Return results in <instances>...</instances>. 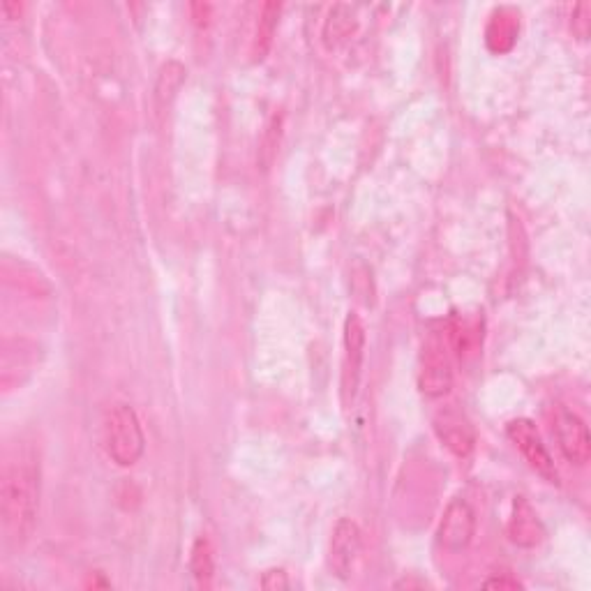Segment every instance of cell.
<instances>
[{
  "label": "cell",
  "mask_w": 591,
  "mask_h": 591,
  "mask_svg": "<svg viewBox=\"0 0 591 591\" xmlns=\"http://www.w3.org/2000/svg\"><path fill=\"white\" fill-rule=\"evenodd\" d=\"M280 14H282L280 3H266L264 7H261L257 31H254V40H252V61L254 63L264 61V58L268 56V51H271L275 33H278Z\"/></svg>",
  "instance_id": "obj_14"
},
{
  "label": "cell",
  "mask_w": 591,
  "mask_h": 591,
  "mask_svg": "<svg viewBox=\"0 0 591 591\" xmlns=\"http://www.w3.org/2000/svg\"><path fill=\"white\" fill-rule=\"evenodd\" d=\"M40 462L31 448H21L5 462L0 483V504L7 534L17 543H26L37 525L40 513Z\"/></svg>",
  "instance_id": "obj_1"
},
{
  "label": "cell",
  "mask_w": 591,
  "mask_h": 591,
  "mask_svg": "<svg viewBox=\"0 0 591 591\" xmlns=\"http://www.w3.org/2000/svg\"><path fill=\"white\" fill-rule=\"evenodd\" d=\"M280 137H282V118L273 116L271 123H268V127H266V132H264V139H261V148H259L261 169H271L275 155H278Z\"/></svg>",
  "instance_id": "obj_16"
},
{
  "label": "cell",
  "mask_w": 591,
  "mask_h": 591,
  "mask_svg": "<svg viewBox=\"0 0 591 591\" xmlns=\"http://www.w3.org/2000/svg\"><path fill=\"white\" fill-rule=\"evenodd\" d=\"M432 425H435V435L439 437L441 444H444L455 458H469V455L474 453L476 430L460 409L455 407L439 409Z\"/></svg>",
  "instance_id": "obj_8"
},
{
  "label": "cell",
  "mask_w": 591,
  "mask_h": 591,
  "mask_svg": "<svg viewBox=\"0 0 591 591\" xmlns=\"http://www.w3.org/2000/svg\"><path fill=\"white\" fill-rule=\"evenodd\" d=\"M555 437L559 451L575 467L587 465L591 458L589 428L582 418L571 409L559 407L555 414Z\"/></svg>",
  "instance_id": "obj_7"
},
{
  "label": "cell",
  "mask_w": 591,
  "mask_h": 591,
  "mask_svg": "<svg viewBox=\"0 0 591 591\" xmlns=\"http://www.w3.org/2000/svg\"><path fill=\"white\" fill-rule=\"evenodd\" d=\"M508 538L518 545V548H536L543 543L545 527L534 506L525 497L513 499L511 520H508Z\"/></svg>",
  "instance_id": "obj_9"
},
{
  "label": "cell",
  "mask_w": 591,
  "mask_h": 591,
  "mask_svg": "<svg viewBox=\"0 0 591 591\" xmlns=\"http://www.w3.org/2000/svg\"><path fill=\"white\" fill-rule=\"evenodd\" d=\"M520 33V21L511 10H497L492 14L488 31H485V42H488L490 51L495 54H506L513 49L515 40Z\"/></svg>",
  "instance_id": "obj_13"
},
{
  "label": "cell",
  "mask_w": 591,
  "mask_h": 591,
  "mask_svg": "<svg viewBox=\"0 0 591 591\" xmlns=\"http://www.w3.org/2000/svg\"><path fill=\"white\" fill-rule=\"evenodd\" d=\"M506 435L536 474H541L548 483H559L555 460H552L548 446L543 444L541 432H538L534 421H529V418H515V421L506 425Z\"/></svg>",
  "instance_id": "obj_4"
},
{
  "label": "cell",
  "mask_w": 591,
  "mask_h": 591,
  "mask_svg": "<svg viewBox=\"0 0 591 591\" xmlns=\"http://www.w3.org/2000/svg\"><path fill=\"white\" fill-rule=\"evenodd\" d=\"M485 589H522V582L515 578H508V575H501V578H488L483 582Z\"/></svg>",
  "instance_id": "obj_18"
},
{
  "label": "cell",
  "mask_w": 591,
  "mask_h": 591,
  "mask_svg": "<svg viewBox=\"0 0 591 591\" xmlns=\"http://www.w3.org/2000/svg\"><path fill=\"white\" fill-rule=\"evenodd\" d=\"M344 351H347V368H344L347 370V384L344 386L354 395L365 356V326L356 312H349L347 321H344Z\"/></svg>",
  "instance_id": "obj_10"
},
{
  "label": "cell",
  "mask_w": 591,
  "mask_h": 591,
  "mask_svg": "<svg viewBox=\"0 0 591 591\" xmlns=\"http://www.w3.org/2000/svg\"><path fill=\"white\" fill-rule=\"evenodd\" d=\"M476 534V511L467 499L455 497L446 506L444 518L439 522L437 541L448 552H462L469 548Z\"/></svg>",
  "instance_id": "obj_6"
},
{
  "label": "cell",
  "mask_w": 591,
  "mask_h": 591,
  "mask_svg": "<svg viewBox=\"0 0 591 591\" xmlns=\"http://www.w3.org/2000/svg\"><path fill=\"white\" fill-rule=\"evenodd\" d=\"M571 28H573V35L578 37V40H582V42L587 40L589 31H591V5L589 3H580L578 7H575Z\"/></svg>",
  "instance_id": "obj_17"
},
{
  "label": "cell",
  "mask_w": 591,
  "mask_h": 591,
  "mask_svg": "<svg viewBox=\"0 0 591 591\" xmlns=\"http://www.w3.org/2000/svg\"><path fill=\"white\" fill-rule=\"evenodd\" d=\"M190 571L197 582L201 585H208L215 573V557H213V548H211V541H208L206 536H199L197 541L192 545V552H190Z\"/></svg>",
  "instance_id": "obj_15"
},
{
  "label": "cell",
  "mask_w": 591,
  "mask_h": 591,
  "mask_svg": "<svg viewBox=\"0 0 591 591\" xmlns=\"http://www.w3.org/2000/svg\"><path fill=\"white\" fill-rule=\"evenodd\" d=\"M358 28V14L356 7L351 5H333L331 12L324 21V31H321V40H324L326 49H340Z\"/></svg>",
  "instance_id": "obj_11"
},
{
  "label": "cell",
  "mask_w": 591,
  "mask_h": 591,
  "mask_svg": "<svg viewBox=\"0 0 591 591\" xmlns=\"http://www.w3.org/2000/svg\"><path fill=\"white\" fill-rule=\"evenodd\" d=\"M363 555V534L354 520L342 518L333 529L331 548H328V566L335 578L349 580L354 575L358 559Z\"/></svg>",
  "instance_id": "obj_5"
},
{
  "label": "cell",
  "mask_w": 591,
  "mask_h": 591,
  "mask_svg": "<svg viewBox=\"0 0 591 591\" xmlns=\"http://www.w3.org/2000/svg\"><path fill=\"white\" fill-rule=\"evenodd\" d=\"M192 19H194V24L197 26H208V21H211V12H213V7L208 5V3H194L192 7Z\"/></svg>",
  "instance_id": "obj_19"
},
{
  "label": "cell",
  "mask_w": 591,
  "mask_h": 591,
  "mask_svg": "<svg viewBox=\"0 0 591 591\" xmlns=\"http://www.w3.org/2000/svg\"><path fill=\"white\" fill-rule=\"evenodd\" d=\"M185 79H187V70L183 63L167 61L160 67V72H157V79H155V88H153L157 114H164V111L174 104L176 95L181 93V88L185 84Z\"/></svg>",
  "instance_id": "obj_12"
},
{
  "label": "cell",
  "mask_w": 591,
  "mask_h": 591,
  "mask_svg": "<svg viewBox=\"0 0 591 591\" xmlns=\"http://www.w3.org/2000/svg\"><path fill=\"white\" fill-rule=\"evenodd\" d=\"M268 578H264V582H261V585H264L266 589H278V587H287V575H284L282 571H268L266 573Z\"/></svg>",
  "instance_id": "obj_20"
},
{
  "label": "cell",
  "mask_w": 591,
  "mask_h": 591,
  "mask_svg": "<svg viewBox=\"0 0 591 591\" xmlns=\"http://www.w3.org/2000/svg\"><path fill=\"white\" fill-rule=\"evenodd\" d=\"M418 388L425 398H444L453 388V365L444 340L439 335H430L421 349L418 363Z\"/></svg>",
  "instance_id": "obj_3"
},
{
  "label": "cell",
  "mask_w": 591,
  "mask_h": 591,
  "mask_svg": "<svg viewBox=\"0 0 591 591\" xmlns=\"http://www.w3.org/2000/svg\"><path fill=\"white\" fill-rule=\"evenodd\" d=\"M104 451L118 467H134L144 458L146 435L141 428V421L130 405H114L102 425Z\"/></svg>",
  "instance_id": "obj_2"
}]
</instances>
